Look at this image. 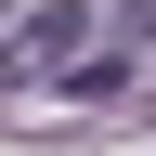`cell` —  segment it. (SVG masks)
Segmentation results:
<instances>
[{"label": "cell", "mask_w": 156, "mask_h": 156, "mask_svg": "<svg viewBox=\"0 0 156 156\" xmlns=\"http://www.w3.org/2000/svg\"><path fill=\"white\" fill-rule=\"evenodd\" d=\"M78 52H91V0H26V13H13V52H0V78H13V91H52Z\"/></svg>", "instance_id": "6da1fadb"}, {"label": "cell", "mask_w": 156, "mask_h": 156, "mask_svg": "<svg viewBox=\"0 0 156 156\" xmlns=\"http://www.w3.org/2000/svg\"><path fill=\"white\" fill-rule=\"evenodd\" d=\"M52 91H65V104H117V91H130V52H78Z\"/></svg>", "instance_id": "7a4b0ae2"}, {"label": "cell", "mask_w": 156, "mask_h": 156, "mask_svg": "<svg viewBox=\"0 0 156 156\" xmlns=\"http://www.w3.org/2000/svg\"><path fill=\"white\" fill-rule=\"evenodd\" d=\"M130 39H156V0H130Z\"/></svg>", "instance_id": "3957f363"}]
</instances>
